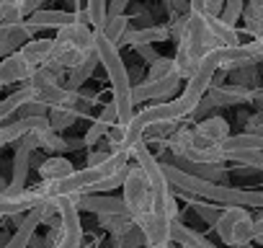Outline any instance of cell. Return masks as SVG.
Wrapping results in <instances>:
<instances>
[{"label": "cell", "instance_id": "16", "mask_svg": "<svg viewBox=\"0 0 263 248\" xmlns=\"http://www.w3.org/2000/svg\"><path fill=\"white\" fill-rule=\"evenodd\" d=\"M103 31V37L108 39V42H114L116 47L124 42V37H126V31H129V19L126 16H108V21H106V26L101 29Z\"/></svg>", "mask_w": 263, "mask_h": 248}, {"label": "cell", "instance_id": "5", "mask_svg": "<svg viewBox=\"0 0 263 248\" xmlns=\"http://www.w3.org/2000/svg\"><path fill=\"white\" fill-rule=\"evenodd\" d=\"M209 101L214 106H235V103H245L255 98V88H245V85H212L209 88Z\"/></svg>", "mask_w": 263, "mask_h": 248}, {"label": "cell", "instance_id": "26", "mask_svg": "<svg viewBox=\"0 0 263 248\" xmlns=\"http://www.w3.org/2000/svg\"><path fill=\"white\" fill-rule=\"evenodd\" d=\"M248 132H250V135H263V111H258V114H253V116H250Z\"/></svg>", "mask_w": 263, "mask_h": 248}, {"label": "cell", "instance_id": "14", "mask_svg": "<svg viewBox=\"0 0 263 248\" xmlns=\"http://www.w3.org/2000/svg\"><path fill=\"white\" fill-rule=\"evenodd\" d=\"M206 26H209V31L219 39V44H222V47L240 44V42H237V31H235V26H232V24H227V21H222L219 16H206Z\"/></svg>", "mask_w": 263, "mask_h": 248}, {"label": "cell", "instance_id": "21", "mask_svg": "<svg viewBox=\"0 0 263 248\" xmlns=\"http://www.w3.org/2000/svg\"><path fill=\"white\" fill-rule=\"evenodd\" d=\"M242 13H245V0H224V11H222L219 19L235 26V21H237Z\"/></svg>", "mask_w": 263, "mask_h": 248}, {"label": "cell", "instance_id": "28", "mask_svg": "<svg viewBox=\"0 0 263 248\" xmlns=\"http://www.w3.org/2000/svg\"><path fill=\"white\" fill-rule=\"evenodd\" d=\"M253 230H255V238H260V235H263V217L253 222Z\"/></svg>", "mask_w": 263, "mask_h": 248}, {"label": "cell", "instance_id": "20", "mask_svg": "<svg viewBox=\"0 0 263 248\" xmlns=\"http://www.w3.org/2000/svg\"><path fill=\"white\" fill-rule=\"evenodd\" d=\"M108 130H111V124H106V121H101V119H96L93 121V127L85 132V137H83V145L85 148H93L101 137H106L108 135Z\"/></svg>", "mask_w": 263, "mask_h": 248}, {"label": "cell", "instance_id": "30", "mask_svg": "<svg viewBox=\"0 0 263 248\" xmlns=\"http://www.w3.org/2000/svg\"><path fill=\"white\" fill-rule=\"evenodd\" d=\"M242 248H255V245H242Z\"/></svg>", "mask_w": 263, "mask_h": 248}, {"label": "cell", "instance_id": "8", "mask_svg": "<svg viewBox=\"0 0 263 248\" xmlns=\"http://www.w3.org/2000/svg\"><path fill=\"white\" fill-rule=\"evenodd\" d=\"M18 52L29 60V65H34V67L39 70V67H44V65L52 60L54 39H31V42H26Z\"/></svg>", "mask_w": 263, "mask_h": 248}, {"label": "cell", "instance_id": "13", "mask_svg": "<svg viewBox=\"0 0 263 248\" xmlns=\"http://www.w3.org/2000/svg\"><path fill=\"white\" fill-rule=\"evenodd\" d=\"M26 24V13L18 0H6L0 3V29H16Z\"/></svg>", "mask_w": 263, "mask_h": 248}, {"label": "cell", "instance_id": "12", "mask_svg": "<svg viewBox=\"0 0 263 248\" xmlns=\"http://www.w3.org/2000/svg\"><path fill=\"white\" fill-rule=\"evenodd\" d=\"M98 62H101V60H98V52L93 49V52L85 57V62H83L80 67H75V70L67 73V83H65V88H67V91H80V85L93 75V70H96Z\"/></svg>", "mask_w": 263, "mask_h": 248}, {"label": "cell", "instance_id": "3", "mask_svg": "<svg viewBox=\"0 0 263 248\" xmlns=\"http://www.w3.org/2000/svg\"><path fill=\"white\" fill-rule=\"evenodd\" d=\"M36 73L34 65H29V60L21 52H13L8 57L0 60V85H8V83H29L31 75Z\"/></svg>", "mask_w": 263, "mask_h": 248}, {"label": "cell", "instance_id": "18", "mask_svg": "<svg viewBox=\"0 0 263 248\" xmlns=\"http://www.w3.org/2000/svg\"><path fill=\"white\" fill-rule=\"evenodd\" d=\"M142 243H145V235H142V227H137V222L126 233L114 235V248H140Z\"/></svg>", "mask_w": 263, "mask_h": 248}, {"label": "cell", "instance_id": "22", "mask_svg": "<svg viewBox=\"0 0 263 248\" xmlns=\"http://www.w3.org/2000/svg\"><path fill=\"white\" fill-rule=\"evenodd\" d=\"M194 209L201 220H206L209 225H217L219 215H222V207H214V204H204V202H194Z\"/></svg>", "mask_w": 263, "mask_h": 248}, {"label": "cell", "instance_id": "9", "mask_svg": "<svg viewBox=\"0 0 263 248\" xmlns=\"http://www.w3.org/2000/svg\"><path fill=\"white\" fill-rule=\"evenodd\" d=\"M194 132H196L199 137L214 143V145H222V143L230 137V124H227L222 116H209V119H204V121L196 124Z\"/></svg>", "mask_w": 263, "mask_h": 248}, {"label": "cell", "instance_id": "1", "mask_svg": "<svg viewBox=\"0 0 263 248\" xmlns=\"http://www.w3.org/2000/svg\"><path fill=\"white\" fill-rule=\"evenodd\" d=\"M96 52H98V60L106 67L111 85H114V103L119 109V124L126 127L135 119V98H132V88L135 85L129 83V70L124 67V60H121L116 44L108 42L103 37V31H96Z\"/></svg>", "mask_w": 263, "mask_h": 248}, {"label": "cell", "instance_id": "17", "mask_svg": "<svg viewBox=\"0 0 263 248\" xmlns=\"http://www.w3.org/2000/svg\"><path fill=\"white\" fill-rule=\"evenodd\" d=\"M224 161L245 163L250 168L263 171V150H230V153H224Z\"/></svg>", "mask_w": 263, "mask_h": 248}, {"label": "cell", "instance_id": "6", "mask_svg": "<svg viewBox=\"0 0 263 248\" xmlns=\"http://www.w3.org/2000/svg\"><path fill=\"white\" fill-rule=\"evenodd\" d=\"M78 209L83 212H96V215H129L124 207V199H114V197H101V194H85L75 199Z\"/></svg>", "mask_w": 263, "mask_h": 248}, {"label": "cell", "instance_id": "7", "mask_svg": "<svg viewBox=\"0 0 263 248\" xmlns=\"http://www.w3.org/2000/svg\"><path fill=\"white\" fill-rule=\"evenodd\" d=\"M75 24V13H67V11H36L26 19V26L31 31H39V29H65Z\"/></svg>", "mask_w": 263, "mask_h": 248}, {"label": "cell", "instance_id": "29", "mask_svg": "<svg viewBox=\"0 0 263 248\" xmlns=\"http://www.w3.org/2000/svg\"><path fill=\"white\" fill-rule=\"evenodd\" d=\"M6 189H8V184H6V179H3V176H0V191H6Z\"/></svg>", "mask_w": 263, "mask_h": 248}, {"label": "cell", "instance_id": "15", "mask_svg": "<svg viewBox=\"0 0 263 248\" xmlns=\"http://www.w3.org/2000/svg\"><path fill=\"white\" fill-rule=\"evenodd\" d=\"M29 101H34V98H31V88H29V85H24V88H18L16 93H11L8 98H3V101H0V121H6L11 114L21 111V106H24V103H29Z\"/></svg>", "mask_w": 263, "mask_h": 248}, {"label": "cell", "instance_id": "19", "mask_svg": "<svg viewBox=\"0 0 263 248\" xmlns=\"http://www.w3.org/2000/svg\"><path fill=\"white\" fill-rule=\"evenodd\" d=\"M176 73V60H168V57H160L158 62L150 65V73H147V80L155 83V80H165Z\"/></svg>", "mask_w": 263, "mask_h": 248}, {"label": "cell", "instance_id": "25", "mask_svg": "<svg viewBox=\"0 0 263 248\" xmlns=\"http://www.w3.org/2000/svg\"><path fill=\"white\" fill-rule=\"evenodd\" d=\"M165 6L173 16H189V3L186 0H165Z\"/></svg>", "mask_w": 263, "mask_h": 248}, {"label": "cell", "instance_id": "27", "mask_svg": "<svg viewBox=\"0 0 263 248\" xmlns=\"http://www.w3.org/2000/svg\"><path fill=\"white\" fill-rule=\"evenodd\" d=\"M126 6H129V0H108V16H124Z\"/></svg>", "mask_w": 263, "mask_h": 248}, {"label": "cell", "instance_id": "24", "mask_svg": "<svg viewBox=\"0 0 263 248\" xmlns=\"http://www.w3.org/2000/svg\"><path fill=\"white\" fill-rule=\"evenodd\" d=\"M132 49H135V52L140 55V60H142V62H147V65H153V62H158V60H160L153 44H137V47H132Z\"/></svg>", "mask_w": 263, "mask_h": 248}, {"label": "cell", "instance_id": "23", "mask_svg": "<svg viewBox=\"0 0 263 248\" xmlns=\"http://www.w3.org/2000/svg\"><path fill=\"white\" fill-rule=\"evenodd\" d=\"M26 116H47V106L44 103H36V101H29L18 111V119H26Z\"/></svg>", "mask_w": 263, "mask_h": 248}, {"label": "cell", "instance_id": "4", "mask_svg": "<svg viewBox=\"0 0 263 248\" xmlns=\"http://www.w3.org/2000/svg\"><path fill=\"white\" fill-rule=\"evenodd\" d=\"M57 42L60 44H67V47H75L80 52H93L96 49V29L88 26V24H70L65 29L57 31Z\"/></svg>", "mask_w": 263, "mask_h": 248}, {"label": "cell", "instance_id": "11", "mask_svg": "<svg viewBox=\"0 0 263 248\" xmlns=\"http://www.w3.org/2000/svg\"><path fill=\"white\" fill-rule=\"evenodd\" d=\"M168 37H171V29H165V26H147V29H137V31H126L121 44H129V47L158 44V42H165Z\"/></svg>", "mask_w": 263, "mask_h": 248}, {"label": "cell", "instance_id": "10", "mask_svg": "<svg viewBox=\"0 0 263 248\" xmlns=\"http://www.w3.org/2000/svg\"><path fill=\"white\" fill-rule=\"evenodd\" d=\"M72 173H75L72 163H70L67 158H62V155H52V158H47V161L39 166L42 181H65V179H70Z\"/></svg>", "mask_w": 263, "mask_h": 248}, {"label": "cell", "instance_id": "2", "mask_svg": "<svg viewBox=\"0 0 263 248\" xmlns=\"http://www.w3.org/2000/svg\"><path fill=\"white\" fill-rule=\"evenodd\" d=\"M253 217L248 215L245 207H224L214 230L217 235L224 240V245H250L255 240V230H253Z\"/></svg>", "mask_w": 263, "mask_h": 248}]
</instances>
